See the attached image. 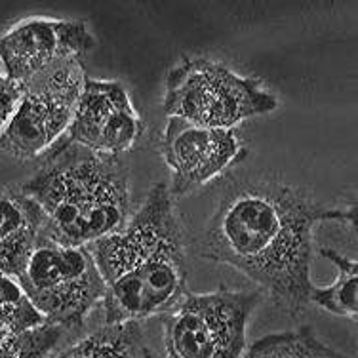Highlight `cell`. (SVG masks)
I'll return each mask as SVG.
<instances>
[{
  "label": "cell",
  "instance_id": "cell-1",
  "mask_svg": "<svg viewBox=\"0 0 358 358\" xmlns=\"http://www.w3.org/2000/svg\"><path fill=\"white\" fill-rule=\"evenodd\" d=\"M355 220V208L330 210L278 181H246L221 199L196 250L200 257L246 275L280 310L299 317L315 286L309 273L315 229L324 221Z\"/></svg>",
  "mask_w": 358,
  "mask_h": 358
},
{
  "label": "cell",
  "instance_id": "cell-15",
  "mask_svg": "<svg viewBox=\"0 0 358 358\" xmlns=\"http://www.w3.org/2000/svg\"><path fill=\"white\" fill-rule=\"evenodd\" d=\"M241 358H349L334 351L309 328L280 331L257 339Z\"/></svg>",
  "mask_w": 358,
  "mask_h": 358
},
{
  "label": "cell",
  "instance_id": "cell-5",
  "mask_svg": "<svg viewBox=\"0 0 358 358\" xmlns=\"http://www.w3.org/2000/svg\"><path fill=\"white\" fill-rule=\"evenodd\" d=\"M42 317L63 330H78L99 301L105 284L86 246H65L44 233L15 276Z\"/></svg>",
  "mask_w": 358,
  "mask_h": 358
},
{
  "label": "cell",
  "instance_id": "cell-10",
  "mask_svg": "<svg viewBox=\"0 0 358 358\" xmlns=\"http://www.w3.org/2000/svg\"><path fill=\"white\" fill-rule=\"evenodd\" d=\"M160 152L172 170L173 196L193 193L246 157L234 130L199 128L173 117L168 118Z\"/></svg>",
  "mask_w": 358,
  "mask_h": 358
},
{
  "label": "cell",
  "instance_id": "cell-14",
  "mask_svg": "<svg viewBox=\"0 0 358 358\" xmlns=\"http://www.w3.org/2000/svg\"><path fill=\"white\" fill-rule=\"evenodd\" d=\"M318 254L338 268L336 282L318 288L313 286L309 301L338 317L355 318L358 313V267L355 259L345 257L331 248H318Z\"/></svg>",
  "mask_w": 358,
  "mask_h": 358
},
{
  "label": "cell",
  "instance_id": "cell-7",
  "mask_svg": "<svg viewBox=\"0 0 358 358\" xmlns=\"http://www.w3.org/2000/svg\"><path fill=\"white\" fill-rule=\"evenodd\" d=\"M86 76L84 59L73 57L23 84L17 109L0 136V152L31 160L50 149L69 128Z\"/></svg>",
  "mask_w": 358,
  "mask_h": 358
},
{
  "label": "cell",
  "instance_id": "cell-11",
  "mask_svg": "<svg viewBox=\"0 0 358 358\" xmlns=\"http://www.w3.org/2000/svg\"><path fill=\"white\" fill-rule=\"evenodd\" d=\"M65 331L29 303L12 276L0 275V358H48Z\"/></svg>",
  "mask_w": 358,
  "mask_h": 358
},
{
  "label": "cell",
  "instance_id": "cell-6",
  "mask_svg": "<svg viewBox=\"0 0 358 358\" xmlns=\"http://www.w3.org/2000/svg\"><path fill=\"white\" fill-rule=\"evenodd\" d=\"M257 292L185 294L166 318V358H241Z\"/></svg>",
  "mask_w": 358,
  "mask_h": 358
},
{
  "label": "cell",
  "instance_id": "cell-12",
  "mask_svg": "<svg viewBox=\"0 0 358 358\" xmlns=\"http://www.w3.org/2000/svg\"><path fill=\"white\" fill-rule=\"evenodd\" d=\"M44 233L46 217L35 200L21 191H0V275L15 280Z\"/></svg>",
  "mask_w": 358,
  "mask_h": 358
},
{
  "label": "cell",
  "instance_id": "cell-3",
  "mask_svg": "<svg viewBox=\"0 0 358 358\" xmlns=\"http://www.w3.org/2000/svg\"><path fill=\"white\" fill-rule=\"evenodd\" d=\"M46 217V234L65 246H90L130 220V176L118 157L97 155L65 139L23 183Z\"/></svg>",
  "mask_w": 358,
  "mask_h": 358
},
{
  "label": "cell",
  "instance_id": "cell-9",
  "mask_svg": "<svg viewBox=\"0 0 358 358\" xmlns=\"http://www.w3.org/2000/svg\"><path fill=\"white\" fill-rule=\"evenodd\" d=\"M96 46L83 21L33 17L21 21L0 36L2 75L17 86L50 69L55 63L80 57Z\"/></svg>",
  "mask_w": 358,
  "mask_h": 358
},
{
  "label": "cell",
  "instance_id": "cell-4",
  "mask_svg": "<svg viewBox=\"0 0 358 358\" xmlns=\"http://www.w3.org/2000/svg\"><path fill=\"white\" fill-rule=\"evenodd\" d=\"M276 107V97L265 92L259 80L238 76L204 57H185L166 76L164 113L199 128L234 130Z\"/></svg>",
  "mask_w": 358,
  "mask_h": 358
},
{
  "label": "cell",
  "instance_id": "cell-16",
  "mask_svg": "<svg viewBox=\"0 0 358 358\" xmlns=\"http://www.w3.org/2000/svg\"><path fill=\"white\" fill-rule=\"evenodd\" d=\"M21 99V86L8 80L6 76L0 73V136L6 130L10 118L14 117L17 103Z\"/></svg>",
  "mask_w": 358,
  "mask_h": 358
},
{
  "label": "cell",
  "instance_id": "cell-2",
  "mask_svg": "<svg viewBox=\"0 0 358 358\" xmlns=\"http://www.w3.org/2000/svg\"><path fill=\"white\" fill-rule=\"evenodd\" d=\"M86 248L103 278L105 324L170 313L185 297L183 229L170 189L162 183L152 187L124 227Z\"/></svg>",
  "mask_w": 358,
  "mask_h": 358
},
{
  "label": "cell",
  "instance_id": "cell-8",
  "mask_svg": "<svg viewBox=\"0 0 358 358\" xmlns=\"http://www.w3.org/2000/svg\"><path fill=\"white\" fill-rule=\"evenodd\" d=\"M143 120L117 80L86 76L67 128V139L97 155L118 157L143 138Z\"/></svg>",
  "mask_w": 358,
  "mask_h": 358
},
{
  "label": "cell",
  "instance_id": "cell-13",
  "mask_svg": "<svg viewBox=\"0 0 358 358\" xmlns=\"http://www.w3.org/2000/svg\"><path fill=\"white\" fill-rule=\"evenodd\" d=\"M54 358H160L145 339L139 322L105 324Z\"/></svg>",
  "mask_w": 358,
  "mask_h": 358
}]
</instances>
